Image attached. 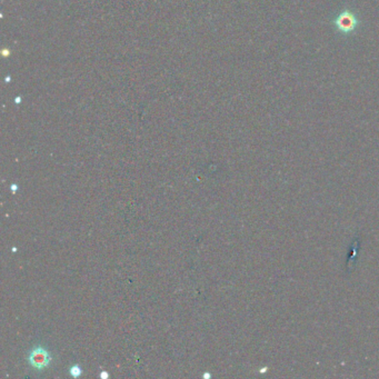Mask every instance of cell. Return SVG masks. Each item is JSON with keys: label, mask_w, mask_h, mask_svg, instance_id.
I'll use <instances>...</instances> for the list:
<instances>
[{"label": "cell", "mask_w": 379, "mask_h": 379, "mask_svg": "<svg viewBox=\"0 0 379 379\" xmlns=\"http://www.w3.org/2000/svg\"><path fill=\"white\" fill-rule=\"evenodd\" d=\"M28 362L32 365L35 369L43 370L47 368L48 366L51 363V356L45 348L43 347H37L30 353L28 357Z\"/></svg>", "instance_id": "1"}, {"label": "cell", "mask_w": 379, "mask_h": 379, "mask_svg": "<svg viewBox=\"0 0 379 379\" xmlns=\"http://www.w3.org/2000/svg\"><path fill=\"white\" fill-rule=\"evenodd\" d=\"M336 25L341 30V32L348 33V32H352V30L356 27L357 19H356V17L354 16V14L349 13V11H345V13L340 14V16L337 18Z\"/></svg>", "instance_id": "2"}, {"label": "cell", "mask_w": 379, "mask_h": 379, "mask_svg": "<svg viewBox=\"0 0 379 379\" xmlns=\"http://www.w3.org/2000/svg\"><path fill=\"white\" fill-rule=\"evenodd\" d=\"M70 375L71 376H73V377H75V378H77V377H79L81 374H82V370H81V367H79V366H78V365H75V366H73V367H71V368H70Z\"/></svg>", "instance_id": "3"}, {"label": "cell", "mask_w": 379, "mask_h": 379, "mask_svg": "<svg viewBox=\"0 0 379 379\" xmlns=\"http://www.w3.org/2000/svg\"><path fill=\"white\" fill-rule=\"evenodd\" d=\"M108 377H109V375H108V372H106V371H102L100 374L101 379H105V378H108Z\"/></svg>", "instance_id": "4"}, {"label": "cell", "mask_w": 379, "mask_h": 379, "mask_svg": "<svg viewBox=\"0 0 379 379\" xmlns=\"http://www.w3.org/2000/svg\"><path fill=\"white\" fill-rule=\"evenodd\" d=\"M18 189V186L17 185H11V190H13L14 192Z\"/></svg>", "instance_id": "5"}, {"label": "cell", "mask_w": 379, "mask_h": 379, "mask_svg": "<svg viewBox=\"0 0 379 379\" xmlns=\"http://www.w3.org/2000/svg\"><path fill=\"white\" fill-rule=\"evenodd\" d=\"M209 376H210L209 374H205V375H203V378H205V377H206V378H208Z\"/></svg>", "instance_id": "6"}]
</instances>
